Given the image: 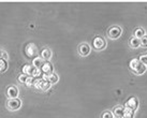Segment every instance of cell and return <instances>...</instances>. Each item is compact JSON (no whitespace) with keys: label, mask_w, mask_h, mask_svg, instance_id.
<instances>
[{"label":"cell","mask_w":147,"mask_h":118,"mask_svg":"<svg viewBox=\"0 0 147 118\" xmlns=\"http://www.w3.org/2000/svg\"><path fill=\"white\" fill-rule=\"evenodd\" d=\"M140 41H141V46L147 47V34H145L142 39H140Z\"/></svg>","instance_id":"23"},{"label":"cell","mask_w":147,"mask_h":118,"mask_svg":"<svg viewBox=\"0 0 147 118\" xmlns=\"http://www.w3.org/2000/svg\"><path fill=\"white\" fill-rule=\"evenodd\" d=\"M145 34H146V33H145V30H144V28H142V27H139V28L135 29V31H134V37L135 38H138V39H142Z\"/></svg>","instance_id":"17"},{"label":"cell","mask_w":147,"mask_h":118,"mask_svg":"<svg viewBox=\"0 0 147 118\" xmlns=\"http://www.w3.org/2000/svg\"><path fill=\"white\" fill-rule=\"evenodd\" d=\"M44 62L45 61L41 57H37L32 60V65L34 68H37V69H41V67L44 65Z\"/></svg>","instance_id":"15"},{"label":"cell","mask_w":147,"mask_h":118,"mask_svg":"<svg viewBox=\"0 0 147 118\" xmlns=\"http://www.w3.org/2000/svg\"><path fill=\"white\" fill-rule=\"evenodd\" d=\"M125 110H126V107H125V106H123V105H117V106H115L114 111H113V114H114V117L121 118V117L123 116Z\"/></svg>","instance_id":"11"},{"label":"cell","mask_w":147,"mask_h":118,"mask_svg":"<svg viewBox=\"0 0 147 118\" xmlns=\"http://www.w3.org/2000/svg\"><path fill=\"white\" fill-rule=\"evenodd\" d=\"M22 73L27 75V76H32V78H40L41 76V70L34 68L32 65H24L22 67Z\"/></svg>","instance_id":"1"},{"label":"cell","mask_w":147,"mask_h":118,"mask_svg":"<svg viewBox=\"0 0 147 118\" xmlns=\"http://www.w3.org/2000/svg\"><path fill=\"white\" fill-rule=\"evenodd\" d=\"M41 72L44 75H46V76H49V74H52L54 73V67L53 65L51 63V62H49V61H45L44 62V65L41 67Z\"/></svg>","instance_id":"7"},{"label":"cell","mask_w":147,"mask_h":118,"mask_svg":"<svg viewBox=\"0 0 147 118\" xmlns=\"http://www.w3.org/2000/svg\"><path fill=\"white\" fill-rule=\"evenodd\" d=\"M39 90H42V91H45V90H49V87H51V84H49V82L46 80V78H40L39 82L37 83V85H36Z\"/></svg>","instance_id":"8"},{"label":"cell","mask_w":147,"mask_h":118,"mask_svg":"<svg viewBox=\"0 0 147 118\" xmlns=\"http://www.w3.org/2000/svg\"><path fill=\"white\" fill-rule=\"evenodd\" d=\"M46 80L49 82V84L51 85H53V84H56L58 82V80H59V78H58V75L56 73H52V74H49V76H46Z\"/></svg>","instance_id":"16"},{"label":"cell","mask_w":147,"mask_h":118,"mask_svg":"<svg viewBox=\"0 0 147 118\" xmlns=\"http://www.w3.org/2000/svg\"><path fill=\"white\" fill-rule=\"evenodd\" d=\"M40 56L43 60H49L51 57H52V51L49 49H43L42 52L40 53Z\"/></svg>","instance_id":"13"},{"label":"cell","mask_w":147,"mask_h":118,"mask_svg":"<svg viewBox=\"0 0 147 118\" xmlns=\"http://www.w3.org/2000/svg\"><path fill=\"white\" fill-rule=\"evenodd\" d=\"M90 53V46L87 43H82V44L78 46V54L82 56V57H86L87 55H89Z\"/></svg>","instance_id":"9"},{"label":"cell","mask_w":147,"mask_h":118,"mask_svg":"<svg viewBox=\"0 0 147 118\" xmlns=\"http://www.w3.org/2000/svg\"><path fill=\"white\" fill-rule=\"evenodd\" d=\"M121 118H134V112L129 110V109H126L125 113H123V116Z\"/></svg>","instance_id":"20"},{"label":"cell","mask_w":147,"mask_h":118,"mask_svg":"<svg viewBox=\"0 0 147 118\" xmlns=\"http://www.w3.org/2000/svg\"><path fill=\"white\" fill-rule=\"evenodd\" d=\"M121 32H123V30H121L120 27H118V26H113V27H111V28L107 30V36H109L111 39L116 40V39H118V38L121 36Z\"/></svg>","instance_id":"5"},{"label":"cell","mask_w":147,"mask_h":118,"mask_svg":"<svg viewBox=\"0 0 147 118\" xmlns=\"http://www.w3.org/2000/svg\"><path fill=\"white\" fill-rule=\"evenodd\" d=\"M8 70V61L0 58V73H3Z\"/></svg>","instance_id":"18"},{"label":"cell","mask_w":147,"mask_h":118,"mask_svg":"<svg viewBox=\"0 0 147 118\" xmlns=\"http://www.w3.org/2000/svg\"><path fill=\"white\" fill-rule=\"evenodd\" d=\"M140 65V60L138 58H133V59H131L130 60V63H129V67H130V69L132 71H134L136 69V67Z\"/></svg>","instance_id":"19"},{"label":"cell","mask_w":147,"mask_h":118,"mask_svg":"<svg viewBox=\"0 0 147 118\" xmlns=\"http://www.w3.org/2000/svg\"><path fill=\"white\" fill-rule=\"evenodd\" d=\"M146 70H147V65H145L140 62V65L136 67V69H135L133 72H134L136 75H143V74L146 72Z\"/></svg>","instance_id":"14"},{"label":"cell","mask_w":147,"mask_h":118,"mask_svg":"<svg viewBox=\"0 0 147 118\" xmlns=\"http://www.w3.org/2000/svg\"><path fill=\"white\" fill-rule=\"evenodd\" d=\"M1 59L8 60V53H7V52H4V51H1Z\"/></svg>","instance_id":"25"},{"label":"cell","mask_w":147,"mask_h":118,"mask_svg":"<svg viewBox=\"0 0 147 118\" xmlns=\"http://www.w3.org/2000/svg\"><path fill=\"white\" fill-rule=\"evenodd\" d=\"M92 47L96 51H102L106 47V41L102 37H94L92 40Z\"/></svg>","instance_id":"3"},{"label":"cell","mask_w":147,"mask_h":118,"mask_svg":"<svg viewBox=\"0 0 147 118\" xmlns=\"http://www.w3.org/2000/svg\"><path fill=\"white\" fill-rule=\"evenodd\" d=\"M7 97L9 99H16L18 97V89L15 86H10L7 88Z\"/></svg>","instance_id":"10"},{"label":"cell","mask_w":147,"mask_h":118,"mask_svg":"<svg viewBox=\"0 0 147 118\" xmlns=\"http://www.w3.org/2000/svg\"><path fill=\"white\" fill-rule=\"evenodd\" d=\"M0 58H1V51H0Z\"/></svg>","instance_id":"26"},{"label":"cell","mask_w":147,"mask_h":118,"mask_svg":"<svg viewBox=\"0 0 147 118\" xmlns=\"http://www.w3.org/2000/svg\"><path fill=\"white\" fill-rule=\"evenodd\" d=\"M101 118H114V114L110 111H105L101 114Z\"/></svg>","instance_id":"21"},{"label":"cell","mask_w":147,"mask_h":118,"mask_svg":"<svg viewBox=\"0 0 147 118\" xmlns=\"http://www.w3.org/2000/svg\"><path fill=\"white\" fill-rule=\"evenodd\" d=\"M140 62L141 63H143V65H147V54L146 55H142L141 57H140Z\"/></svg>","instance_id":"24"},{"label":"cell","mask_w":147,"mask_h":118,"mask_svg":"<svg viewBox=\"0 0 147 118\" xmlns=\"http://www.w3.org/2000/svg\"><path fill=\"white\" fill-rule=\"evenodd\" d=\"M125 107L135 112V111L138 110V107H139V100L135 98V97H131V98L128 99V101L126 102Z\"/></svg>","instance_id":"6"},{"label":"cell","mask_w":147,"mask_h":118,"mask_svg":"<svg viewBox=\"0 0 147 118\" xmlns=\"http://www.w3.org/2000/svg\"><path fill=\"white\" fill-rule=\"evenodd\" d=\"M25 54H26L27 57L31 58L32 60L34 58H37V55H38L37 45L34 44V43H28V44L26 45V47H25Z\"/></svg>","instance_id":"2"},{"label":"cell","mask_w":147,"mask_h":118,"mask_svg":"<svg viewBox=\"0 0 147 118\" xmlns=\"http://www.w3.org/2000/svg\"><path fill=\"white\" fill-rule=\"evenodd\" d=\"M28 78H29V76H27V75L22 74V75H20V76H18V82H20V83H22V84H26V82H27Z\"/></svg>","instance_id":"22"},{"label":"cell","mask_w":147,"mask_h":118,"mask_svg":"<svg viewBox=\"0 0 147 118\" xmlns=\"http://www.w3.org/2000/svg\"><path fill=\"white\" fill-rule=\"evenodd\" d=\"M129 45H130L131 49H139L140 46H141V41H140V39H138V38H135L133 36L132 38H130Z\"/></svg>","instance_id":"12"},{"label":"cell","mask_w":147,"mask_h":118,"mask_svg":"<svg viewBox=\"0 0 147 118\" xmlns=\"http://www.w3.org/2000/svg\"><path fill=\"white\" fill-rule=\"evenodd\" d=\"M22 106V101L21 99H9L7 102V107L10 111H18Z\"/></svg>","instance_id":"4"}]
</instances>
